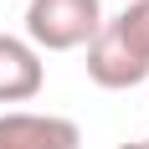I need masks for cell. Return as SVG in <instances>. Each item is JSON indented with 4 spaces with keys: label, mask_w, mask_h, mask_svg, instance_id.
<instances>
[{
    "label": "cell",
    "mask_w": 149,
    "mask_h": 149,
    "mask_svg": "<svg viewBox=\"0 0 149 149\" xmlns=\"http://www.w3.org/2000/svg\"><path fill=\"white\" fill-rule=\"evenodd\" d=\"M88 77L108 93L139 88L149 77V0H129L88 41Z\"/></svg>",
    "instance_id": "1"
},
{
    "label": "cell",
    "mask_w": 149,
    "mask_h": 149,
    "mask_svg": "<svg viewBox=\"0 0 149 149\" xmlns=\"http://www.w3.org/2000/svg\"><path fill=\"white\" fill-rule=\"evenodd\" d=\"M103 26L98 0H31L26 5V41L36 52H77Z\"/></svg>",
    "instance_id": "2"
},
{
    "label": "cell",
    "mask_w": 149,
    "mask_h": 149,
    "mask_svg": "<svg viewBox=\"0 0 149 149\" xmlns=\"http://www.w3.org/2000/svg\"><path fill=\"white\" fill-rule=\"evenodd\" d=\"M0 149H82V129L57 113H0Z\"/></svg>",
    "instance_id": "3"
},
{
    "label": "cell",
    "mask_w": 149,
    "mask_h": 149,
    "mask_svg": "<svg viewBox=\"0 0 149 149\" xmlns=\"http://www.w3.org/2000/svg\"><path fill=\"white\" fill-rule=\"evenodd\" d=\"M41 88H46L41 52H36L26 36L0 31V103H31Z\"/></svg>",
    "instance_id": "4"
},
{
    "label": "cell",
    "mask_w": 149,
    "mask_h": 149,
    "mask_svg": "<svg viewBox=\"0 0 149 149\" xmlns=\"http://www.w3.org/2000/svg\"><path fill=\"white\" fill-rule=\"evenodd\" d=\"M118 149H149V139H129V144H118Z\"/></svg>",
    "instance_id": "5"
}]
</instances>
